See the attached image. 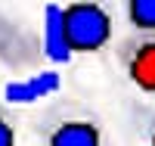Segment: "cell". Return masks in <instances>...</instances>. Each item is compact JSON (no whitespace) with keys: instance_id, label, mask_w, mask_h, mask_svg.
I'll return each instance as SVG.
<instances>
[{"instance_id":"cell-7","label":"cell","mask_w":155,"mask_h":146,"mask_svg":"<svg viewBox=\"0 0 155 146\" xmlns=\"http://www.w3.org/2000/svg\"><path fill=\"white\" fill-rule=\"evenodd\" d=\"M127 22L143 37H155V0H127L124 3Z\"/></svg>"},{"instance_id":"cell-5","label":"cell","mask_w":155,"mask_h":146,"mask_svg":"<svg viewBox=\"0 0 155 146\" xmlns=\"http://www.w3.org/2000/svg\"><path fill=\"white\" fill-rule=\"evenodd\" d=\"M44 56L56 65H65L74 53L68 47V34H65V25H62V6L59 3H47L44 6Z\"/></svg>"},{"instance_id":"cell-3","label":"cell","mask_w":155,"mask_h":146,"mask_svg":"<svg viewBox=\"0 0 155 146\" xmlns=\"http://www.w3.org/2000/svg\"><path fill=\"white\" fill-rule=\"evenodd\" d=\"M47 146H106V140L90 115H59L47 124Z\"/></svg>"},{"instance_id":"cell-1","label":"cell","mask_w":155,"mask_h":146,"mask_svg":"<svg viewBox=\"0 0 155 146\" xmlns=\"http://www.w3.org/2000/svg\"><path fill=\"white\" fill-rule=\"evenodd\" d=\"M62 25L71 53H99L112 41V12L102 3H65Z\"/></svg>"},{"instance_id":"cell-6","label":"cell","mask_w":155,"mask_h":146,"mask_svg":"<svg viewBox=\"0 0 155 146\" xmlns=\"http://www.w3.org/2000/svg\"><path fill=\"white\" fill-rule=\"evenodd\" d=\"M31 47H34L31 37L0 12V59L9 65H25L31 59Z\"/></svg>"},{"instance_id":"cell-2","label":"cell","mask_w":155,"mask_h":146,"mask_svg":"<svg viewBox=\"0 0 155 146\" xmlns=\"http://www.w3.org/2000/svg\"><path fill=\"white\" fill-rule=\"evenodd\" d=\"M118 62L124 78L130 81L140 93L155 100V37H127L118 47Z\"/></svg>"},{"instance_id":"cell-4","label":"cell","mask_w":155,"mask_h":146,"mask_svg":"<svg viewBox=\"0 0 155 146\" xmlns=\"http://www.w3.org/2000/svg\"><path fill=\"white\" fill-rule=\"evenodd\" d=\"M59 90H62V75L53 69H41V72H31L28 78L9 81L3 87V100L9 106H31L47 97H56Z\"/></svg>"},{"instance_id":"cell-9","label":"cell","mask_w":155,"mask_h":146,"mask_svg":"<svg viewBox=\"0 0 155 146\" xmlns=\"http://www.w3.org/2000/svg\"><path fill=\"white\" fill-rule=\"evenodd\" d=\"M149 146H155V124L149 127Z\"/></svg>"},{"instance_id":"cell-8","label":"cell","mask_w":155,"mask_h":146,"mask_svg":"<svg viewBox=\"0 0 155 146\" xmlns=\"http://www.w3.org/2000/svg\"><path fill=\"white\" fill-rule=\"evenodd\" d=\"M0 146H16V124L6 115H0Z\"/></svg>"}]
</instances>
